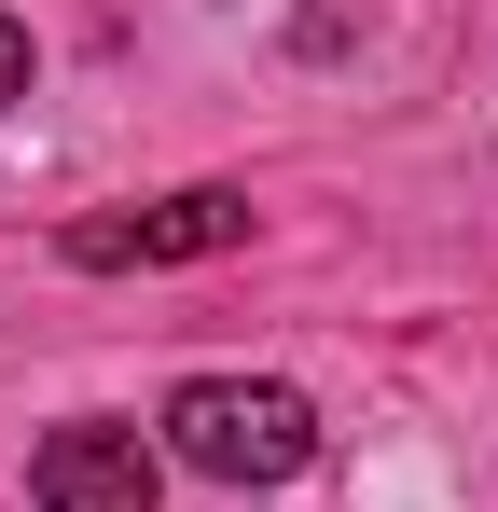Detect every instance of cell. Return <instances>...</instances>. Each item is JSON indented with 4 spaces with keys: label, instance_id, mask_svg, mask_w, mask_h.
I'll return each mask as SVG.
<instances>
[{
    "label": "cell",
    "instance_id": "obj_1",
    "mask_svg": "<svg viewBox=\"0 0 498 512\" xmlns=\"http://www.w3.org/2000/svg\"><path fill=\"white\" fill-rule=\"evenodd\" d=\"M153 429H166V457L208 471V485H291L319 457V402L277 388V374H180Z\"/></svg>",
    "mask_w": 498,
    "mask_h": 512
},
{
    "label": "cell",
    "instance_id": "obj_2",
    "mask_svg": "<svg viewBox=\"0 0 498 512\" xmlns=\"http://www.w3.org/2000/svg\"><path fill=\"white\" fill-rule=\"evenodd\" d=\"M249 236V180H180V194H153V208H83L56 250L83 263V277H153V263H208Z\"/></svg>",
    "mask_w": 498,
    "mask_h": 512
},
{
    "label": "cell",
    "instance_id": "obj_3",
    "mask_svg": "<svg viewBox=\"0 0 498 512\" xmlns=\"http://www.w3.org/2000/svg\"><path fill=\"white\" fill-rule=\"evenodd\" d=\"M153 499H166V457L125 416H70L28 457V512H153Z\"/></svg>",
    "mask_w": 498,
    "mask_h": 512
},
{
    "label": "cell",
    "instance_id": "obj_4",
    "mask_svg": "<svg viewBox=\"0 0 498 512\" xmlns=\"http://www.w3.org/2000/svg\"><path fill=\"white\" fill-rule=\"evenodd\" d=\"M28 70H42V56H28V28H14V14H0V111H14V97H28Z\"/></svg>",
    "mask_w": 498,
    "mask_h": 512
}]
</instances>
